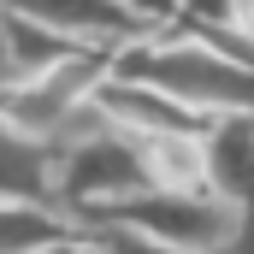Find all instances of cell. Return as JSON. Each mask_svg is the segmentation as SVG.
<instances>
[{
  "label": "cell",
  "mask_w": 254,
  "mask_h": 254,
  "mask_svg": "<svg viewBox=\"0 0 254 254\" xmlns=\"http://www.w3.org/2000/svg\"><path fill=\"white\" fill-rule=\"evenodd\" d=\"M119 83H142L166 101H178L184 113L219 125V119H254V65L231 60L207 42L184 36H154V42H130L113 54Z\"/></svg>",
  "instance_id": "obj_1"
},
{
  "label": "cell",
  "mask_w": 254,
  "mask_h": 254,
  "mask_svg": "<svg viewBox=\"0 0 254 254\" xmlns=\"http://www.w3.org/2000/svg\"><path fill=\"white\" fill-rule=\"evenodd\" d=\"M107 77H113V54L83 48L71 60L48 65V71L24 77L12 89H0V119L18 136L42 142V148H65L71 136L101 125V89H107Z\"/></svg>",
  "instance_id": "obj_2"
},
{
  "label": "cell",
  "mask_w": 254,
  "mask_h": 254,
  "mask_svg": "<svg viewBox=\"0 0 254 254\" xmlns=\"http://www.w3.org/2000/svg\"><path fill=\"white\" fill-rule=\"evenodd\" d=\"M237 225L243 213L225 207L219 195H166V190H136L83 219V231H136L148 243H166L184 254H225Z\"/></svg>",
  "instance_id": "obj_3"
},
{
  "label": "cell",
  "mask_w": 254,
  "mask_h": 254,
  "mask_svg": "<svg viewBox=\"0 0 254 254\" xmlns=\"http://www.w3.org/2000/svg\"><path fill=\"white\" fill-rule=\"evenodd\" d=\"M148 190L142 184V160H136V142L119 125H101L71 136L65 148H54V207H60L71 225H83L89 213L125 201V195Z\"/></svg>",
  "instance_id": "obj_4"
},
{
  "label": "cell",
  "mask_w": 254,
  "mask_h": 254,
  "mask_svg": "<svg viewBox=\"0 0 254 254\" xmlns=\"http://www.w3.org/2000/svg\"><path fill=\"white\" fill-rule=\"evenodd\" d=\"M0 12L42 24L48 36H60L71 48H95V54H119L130 42H154V30L125 12L119 0H0Z\"/></svg>",
  "instance_id": "obj_5"
},
{
  "label": "cell",
  "mask_w": 254,
  "mask_h": 254,
  "mask_svg": "<svg viewBox=\"0 0 254 254\" xmlns=\"http://www.w3.org/2000/svg\"><path fill=\"white\" fill-rule=\"evenodd\" d=\"M136 142V160H142V184L166 195H213L207 190V154H201V136L190 130H125Z\"/></svg>",
  "instance_id": "obj_6"
},
{
  "label": "cell",
  "mask_w": 254,
  "mask_h": 254,
  "mask_svg": "<svg viewBox=\"0 0 254 254\" xmlns=\"http://www.w3.org/2000/svg\"><path fill=\"white\" fill-rule=\"evenodd\" d=\"M201 154H207V190L243 219H254V119H219L201 136Z\"/></svg>",
  "instance_id": "obj_7"
},
{
  "label": "cell",
  "mask_w": 254,
  "mask_h": 254,
  "mask_svg": "<svg viewBox=\"0 0 254 254\" xmlns=\"http://www.w3.org/2000/svg\"><path fill=\"white\" fill-rule=\"evenodd\" d=\"M0 201L54 207V148L18 136L6 119H0Z\"/></svg>",
  "instance_id": "obj_8"
},
{
  "label": "cell",
  "mask_w": 254,
  "mask_h": 254,
  "mask_svg": "<svg viewBox=\"0 0 254 254\" xmlns=\"http://www.w3.org/2000/svg\"><path fill=\"white\" fill-rule=\"evenodd\" d=\"M83 225H71L60 207H30V201H0V254H42L77 237Z\"/></svg>",
  "instance_id": "obj_9"
},
{
  "label": "cell",
  "mask_w": 254,
  "mask_h": 254,
  "mask_svg": "<svg viewBox=\"0 0 254 254\" xmlns=\"http://www.w3.org/2000/svg\"><path fill=\"white\" fill-rule=\"evenodd\" d=\"M0 30H6V60H12V83H24V77H36V71H48V65L71 60V54H83V48H71L60 36H48L42 24H30V18H12V12H0ZM6 83V89H12Z\"/></svg>",
  "instance_id": "obj_10"
},
{
  "label": "cell",
  "mask_w": 254,
  "mask_h": 254,
  "mask_svg": "<svg viewBox=\"0 0 254 254\" xmlns=\"http://www.w3.org/2000/svg\"><path fill=\"white\" fill-rule=\"evenodd\" d=\"M95 237H101L107 254H184V249H166V243H148L136 231H95Z\"/></svg>",
  "instance_id": "obj_11"
},
{
  "label": "cell",
  "mask_w": 254,
  "mask_h": 254,
  "mask_svg": "<svg viewBox=\"0 0 254 254\" xmlns=\"http://www.w3.org/2000/svg\"><path fill=\"white\" fill-rule=\"evenodd\" d=\"M42 254H107V249H101L95 231H77V237H65V243H54V249H42Z\"/></svg>",
  "instance_id": "obj_12"
},
{
  "label": "cell",
  "mask_w": 254,
  "mask_h": 254,
  "mask_svg": "<svg viewBox=\"0 0 254 254\" xmlns=\"http://www.w3.org/2000/svg\"><path fill=\"white\" fill-rule=\"evenodd\" d=\"M225 254H254V219H243V225H237V237L225 243Z\"/></svg>",
  "instance_id": "obj_13"
},
{
  "label": "cell",
  "mask_w": 254,
  "mask_h": 254,
  "mask_svg": "<svg viewBox=\"0 0 254 254\" xmlns=\"http://www.w3.org/2000/svg\"><path fill=\"white\" fill-rule=\"evenodd\" d=\"M12 83V60H6V30H0V89Z\"/></svg>",
  "instance_id": "obj_14"
}]
</instances>
